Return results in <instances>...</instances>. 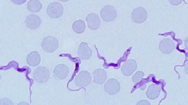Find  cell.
I'll use <instances>...</instances> for the list:
<instances>
[{
  "label": "cell",
  "instance_id": "6da1fadb",
  "mask_svg": "<svg viewBox=\"0 0 188 105\" xmlns=\"http://www.w3.org/2000/svg\"><path fill=\"white\" fill-rule=\"evenodd\" d=\"M41 46L44 51L48 53H52L55 51L58 48L59 42L55 37L49 36L43 39Z\"/></svg>",
  "mask_w": 188,
  "mask_h": 105
},
{
  "label": "cell",
  "instance_id": "7a4b0ae2",
  "mask_svg": "<svg viewBox=\"0 0 188 105\" xmlns=\"http://www.w3.org/2000/svg\"><path fill=\"white\" fill-rule=\"evenodd\" d=\"M50 72L45 67L39 66L34 71L33 77L34 80L39 83H44L47 82L50 77Z\"/></svg>",
  "mask_w": 188,
  "mask_h": 105
},
{
  "label": "cell",
  "instance_id": "3957f363",
  "mask_svg": "<svg viewBox=\"0 0 188 105\" xmlns=\"http://www.w3.org/2000/svg\"><path fill=\"white\" fill-rule=\"evenodd\" d=\"M48 15L53 18H57L60 17L64 11L63 7L61 3L57 2L50 3L47 8Z\"/></svg>",
  "mask_w": 188,
  "mask_h": 105
},
{
  "label": "cell",
  "instance_id": "277c9868",
  "mask_svg": "<svg viewBox=\"0 0 188 105\" xmlns=\"http://www.w3.org/2000/svg\"><path fill=\"white\" fill-rule=\"evenodd\" d=\"M100 15L104 21L110 22L114 20L116 18L117 12L113 7L107 5L102 9L100 12Z\"/></svg>",
  "mask_w": 188,
  "mask_h": 105
},
{
  "label": "cell",
  "instance_id": "5b68a950",
  "mask_svg": "<svg viewBox=\"0 0 188 105\" xmlns=\"http://www.w3.org/2000/svg\"><path fill=\"white\" fill-rule=\"evenodd\" d=\"M91 80V77L90 74L86 71H83L76 77L75 83L78 87H85L90 83Z\"/></svg>",
  "mask_w": 188,
  "mask_h": 105
},
{
  "label": "cell",
  "instance_id": "8992f818",
  "mask_svg": "<svg viewBox=\"0 0 188 105\" xmlns=\"http://www.w3.org/2000/svg\"><path fill=\"white\" fill-rule=\"evenodd\" d=\"M131 17L134 22L137 23H141L147 19V13L143 7H138L133 10L132 13Z\"/></svg>",
  "mask_w": 188,
  "mask_h": 105
},
{
  "label": "cell",
  "instance_id": "52a82bcc",
  "mask_svg": "<svg viewBox=\"0 0 188 105\" xmlns=\"http://www.w3.org/2000/svg\"><path fill=\"white\" fill-rule=\"evenodd\" d=\"M105 91L110 95H114L119 91L120 86L119 82L116 79L111 78L105 83L104 86Z\"/></svg>",
  "mask_w": 188,
  "mask_h": 105
},
{
  "label": "cell",
  "instance_id": "ba28073f",
  "mask_svg": "<svg viewBox=\"0 0 188 105\" xmlns=\"http://www.w3.org/2000/svg\"><path fill=\"white\" fill-rule=\"evenodd\" d=\"M41 21L38 15L31 14L27 16L25 18L26 26L31 29H34L38 28L40 25Z\"/></svg>",
  "mask_w": 188,
  "mask_h": 105
},
{
  "label": "cell",
  "instance_id": "9c48e42d",
  "mask_svg": "<svg viewBox=\"0 0 188 105\" xmlns=\"http://www.w3.org/2000/svg\"><path fill=\"white\" fill-rule=\"evenodd\" d=\"M137 67V64L134 60H128L123 64L121 68V71L125 76H130L136 70Z\"/></svg>",
  "mask_w": 188,
  "mask_h": 105
},
{
  "label": "cell",
  "instance_id": "30bf717a",
  "mask_svg": "<svg viewBox=\"0 0 188 105\" xmlns=\"http://www.w3.org/2000/svg\"><path fill=\"white\" fill-rule=\"evenodd\" d=\"M175 43L170 39L165 38L159 43V48L160 50L164 54L171 53L174 49Z\"/></svg>",
  "mask_w": 188,
  "mask_h": 105
},
{
  "label": "cell",
  "instance_id": "8fae6325",
  "mask_svg": "<svg viewBox=\"0 0 188 105\" xmlns=\"http://www.w3.org/2000/svg\"><path fill=\"white\" fill-rule=\"evenodd\" d=\"M86 20L88 27L91 30H96L100 26V19L96 13H92L89 14L86 17Z\"/></svg>",
  "mask_w": 188,
  "mask_h": 105
},
{
  "label": "cell",
  "instance_id": "7c38bea8",
  "mask_svg": "<svg viewBox=\"0 0 188 105\" xmlns=\"http://www.w3.org/2000/svg\"><path fill=\"white\" fill-rule=\"evenodd\" d=\"M54 76L57 78L63 80L65 78L69 73L68 67L65 65L60 64L56 66L53 71Z\"/></svg>",
  "mask_w": 188,
  "mask_h": 105
},
{
  "label": "cell",
  "instance_id": "4fadbf2b",
  "mask_svg": "<svg viewBox=\"0 0 188 105\" xmlns=\"http://www.w3.org/2000/svg\"><path fill=\"white\" fill-rule=\"evenodd\" d=\"M78 54L82 59L88 60L91 56L92 50L86 43L82 42L79 46Z\"/></svg>",
  "mask_w": 188,
  "mask_h": 105
},
{
  "label": "cell",
  "instance_id": "5bb4252c",
  "mask_svg": "<svg viewBox=\"0 0 188 105\" xmlns=\"http://www.w3.org/2000/svg\"><path fill=\"white\" fill-rule=\"evenodd\" d=\"M93 81L96 83L102 84L107 78L106 72L102 69H97L95 70L93 73Z\"/></svg>",
  "mask_w": 188,
  "mask_h": 105
},
{
  "label": "cell",
  "instance_id": "9a60e30c",
  "mask_svg": "<svg viewBox=\"0 0 188 105\" xmlns=\"http://www.w3.org/2000/svg\"><path fill=\"white\" fill-rule=\"evenodd\" d=\"M40 60V56L36 51H34L30 53L28 55L26 58L28 64L32 66H35L38 65Z\"/></svg>",
  "mask_w": 188,
  "mask_h": 105
},
{
  "label": "cell",
  "instance_id": "2e32d148",
  "mask_svg": "<svg viewBox=\"0 0 188 105\" xmlns=\"http://www.w3.org/2000/svg\"><path fill=\"white\" fill-rule=\"evenodd\" d=\"M160 92V88L154 84L150 85L146 92V95L148 98L150 99H154L159 96Z\"/></svg>",
  "mask_w": 188,
  "mask_h": 105
},
{
  "label": "cell",
  "instance_id": "e0dca14e",
  "mask_svg": "<svg viewBox=\"0 0 188 105\" xmlns=\"http://www.w3.org/2000/svg\"><path fill=\"white\" fill-rule=\"evenodd\" d=\"M28 9L32 12H37L42 8V4L38 0H31L28 2L27 4Z\"/></svg>",
  "mask_w": 188,
  "mask_h": 105
},
{
  "label": "cell",
  "instance_id": "ac0fdd59",
  "mask_svg": "<svg viewBox=\"0 0 188 105\" xmlns=\"http://www.w3.org/2000/svg\"><path fill=\"white\" fill-rule=\"evenodd\" d=\"M86 28L84 22L81 20L75 21L72 25V29L75 32L78 34L83 33Z\"/></svg>",
  "mask_w": 188,
  "mask_h": 105
},
{
  "label": "cell",
  "instance_id": "d6986e66",
  "mask_svg": "<svg viewBox=\"0 0 188 105\" xmlns=\"http://www.w3.org/2000/svg\"><path fill=\"white\" fill-rule=\"evenodd\" d=\"M144 75V73L141 71L137 72L133 76L132 80L133 82L138 81Z\"/></svg>",
  "mask_w": 188,
  "mask_h": 105
},
{
  "label": "cell",
  "instance_id": "ffe728a7",
  "mask_svg": "<svg viewBox=\"0 0 188 105\" xmlns=\"http://www.w3.org/2000/svg\"><path fill=\"white\" fill-rule=\"evenodd\" d=\"M6 102L9 103H10V105H13V102L11 101V100H9V99L8 98H3L1 99L0 100V104L2 103H5ZM9 104H10L8 103Z\"/></svg>",
  "mask_w": 188,
  "mask_h": 105
},
{
  "label": "cell",
  "instance_id": "44dd1931",
  "mask_svg": "<svg viewBox=\"0 0 188 105\" xmlns=\"http://www.w3.org/2000/svg\"><path fill=\"white\" fill-rule=\"evenodd\" d=\"M182 0H169V2L173 5H178L181 3Z\"/></svg>",
  "mask_w": 188,
  "mask_h": 105
},
{
  "label": "cell",
  "instance_id": "7402d4cb",
  "mask_svg": "<svg viewBox=\"0 0 188 105\" xmlns=\"http://www.w3.org/2000/svg\"><path fill=\"white\" fill-rule=\"evenodd\" d=\"M137 105H150L149 102L146 100H142L139 101Z\"/></svg>",
  "mask_w": 188,
  "mask_h": 105
}]
</instances>
